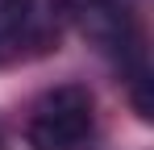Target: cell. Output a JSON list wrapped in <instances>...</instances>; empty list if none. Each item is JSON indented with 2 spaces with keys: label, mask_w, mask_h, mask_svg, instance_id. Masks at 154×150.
Returning <instances> with one entry per match:
<instances>
[{
  "label": "cell",
  "mask_w": 154,
  "mask_h": 150,
  "mask_svg": "<svg viewBox=\"0 0 154 150\" xmlns=\"http://www.w3.org/2000/svg\"><path fill=\"white\" fill-rule=\"evenodd\" d=\"M54 8L67 21H75L83 29V38L96 42L108 58H117L125 71L146 67V50H142V38H137V25H133V17H129V8L121 0H54Z\"/></svg>",
  "instance_id": "obj_1"
},
{
  "label": "cell",
  "mask_w": 154,
  "mask_h": 150,
  "mask_svg": "<svg viewBox=\"0 0 154 150\" xmlns=\"http://www.w3.org/2000/svg\"><path fill=\"white\" fill-rule=\"evenodd\" d=\"M88 129H92V92L79 83H67L33 104L25 142L33 150H75L88 138Z\"/></svg>",
  "instance_id": "obj_2"
},
{
  "label": "cell",
  "mask_w": 154,
  "mask_h": 150,
  "mask_svg": "<svg viewBox=\"0 0 154 150\" xmlns=\"http://www.w3.org/2000/svg\"><path fill=\"white\" fill-rule=\"evenodd\" d=\"M33 17V0H0V46H13Z\"/></svg>",
  "instance_id": "obj_3"
},
{
  "label": "cell",
  "mask_w": 154,
  "mask_h": 150,
  "mask_svg": "<svg viewBox=\"0 0 154 150\" xmlns=\"http://www.w3.org/2000/svg\"><path fill=\"white\" fill-rule=\"evenodd\" d=\"M150 67H137V71H129V100H133V108H137V117L142 121H150L154 117V100H150Z\"/></svg>",
  "instance_id": "obj_4"
}]
</instances>
